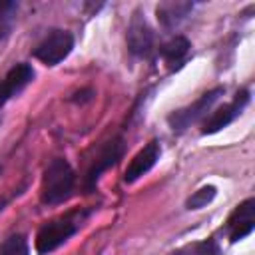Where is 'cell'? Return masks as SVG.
<instances>
[{"label": "cell", "mask_w": 255, "mask_h": 255, "mask_svg": "<svg viewBox=\"0 0 255 255\" xmlns=\"http://www.w3.org/2000/svg\"><path fill=\"white\" fill-rule=\"evenodd\" d=\"M86 217H88V211H70L52 221H46L36 233V251L40 255H48L60 245H64L72 235L78 233Z\"/></svg>", "instance_id": "cell-1"}, {"label": "cell", "mask_w": 255, "mask_h": 255, "mask_svg": "<svg viewBox=\"0 0 255 255\" xmlns=\"http://www.w3.org/2000/svg\"><path fill=\"white\" fill-rule=\"evenodd\" d=\"M74 181H76V175H74L72 165L62 157L52 159L48 163V167L44 171V179H42V189H40L42 203L58 205V203L66 201L72 195Z\"/></svg>", "instance_id": "cell-2"}, {"label": "cell", "mask_w": 255, "mask_h": 255, "mask_svg": "<svg viewBox=\"0 0 255 255\" xmlns=\"http://www.w3.org/2000/svg\"><path fill=\"white\" fill-rule=\"evenodd\" d=\"M221 96H223V88H213V90L205 92L203 96H199L193 104L171 112L169 118H167L169 128H171L173 131H183V129L189 128L193 122H197L201 116H205V114L211 110V106H213Z\"/></svg>", "instance_id": "cell-3"}, {"label": "cell", "mask_w": 255, "mask_h": 255, "mask_svg": "<svg viewBox=\"0 0 255 255\" xmlns=\"http://www.w3.org/2000/svg\"><path fill=\"white\" fill-rule=\"evenodd\" d=\"M74 48V36L68 30H50L46 38L34 48V56L46 66H56L68 58Z\"/></svg>", "instance_id": "cell-4"}, {"label": "cell", "mask_w": 255, "mask_h": 255, "mask_svg": "<svg viewBox=\"0 0 255 255\" xmlns=\"http://www.w3.org/2000/svg\"><path fill=\"white\" fill-rule=\"evenodd\" d=\"M128 48L133 56L147 58L153 50V30L141 10H135L128 26Z\"/></svg>", "instance_id": "cell-5"}, {"label": "cell", "mask_w": 255, "mask_h": 255, "mask_svg": "<svg viewBox=\"0 0 255 255\" xmlns=\"http://www.w3.org/2000/svg\"><path fill=\"white\" fill-rule=\"evenodd\" d=\"M253 227H255V199L249 197L231 211L225 223V233L231 243H237L245 239L253 231Z\"/></svg>", "instance_id": "cell-6"}, {"label": "cell", "mask_w": 255, "mask_h": 255, "mask_svg": "<svg viewBox=\"0 0 255 255\" xmlns=\"http://www.w3.org/2000/svg\"><path fill=\"white\" fill-rule=\"evenodd\" d=\"M247 104H249V92H247V90L237 92V96H235L229 104L221 106L219 110H215V112L205 120L201 133H203V135H207V133H217L219 129L227 128V126L243 112V108H245Z\"/></svg>", "instance_id": "cell-7"}, {"label": "cell", "mask_w": 255, "mask_h": 255, "mask_svg": "<svg viewBox=\"0 0 255 255\" xmlns=\"http://www.w3.org/2000/svg\"><path fill=\"white\" fill-rule=\"evenodd\" d=\"M159 155H161V147H159V143H157L155 139L149 141V143H145V145L131 157V161L128 163L126 173H124V181H126V183L137 181L141 175H145V173L157 163Z\"/></svg>", "instance_id": "cell-8"}, {"label": "cell", "mask_w": 255, "mask_h": 255, "mask_svg": "<svg viewBox=\"0 0 255 255\" xmlns=\"http://www.w3.org/2000/svg\"><path fill=\"white\" fill-rule=\"evenodd\" d=\"M32 78H34V70H32L30 64L20 62V64L12 66V68L6 72V76L0 80V108H2L10 98H14L18 92H22V90L32 82Z\"/></svg>", "instance_id": "cell-9"}, {"label": "cell", "mask_w": 255, "mask_h": 255, "mask_svg": "<svg viewBox=\"0 0 255 255\" xmlns=\"http://www.w3.org/2000/svg\"><path fill=\"white\" fill-rule=\"evenodd\" d=\"M122 153H124V141H122V137H116V139L108 141V143L104 145V149L100 151L98 159L94 161V165L90 167L88 175H86V187H88V189H94V185L98 183L100 175H102L108 167L116 165L118 159L122 157Z\"/></svg>", "instance_id": "cell-10"}, {"label": "cell", "mask_w": 255, "mask_h": 255, "mask_svg": "<svg viewBox=\"0 0 255 255\" xmlns=\"http://www.w3.org/2000/svg\"><path fill=\"white\" fill-rule=\"evenodd\" d=\"M193 10V2H181V0H167V2H161L157 4L155 8V14H157V20L163 28H175L179 26L185 16Z\"/></svg>", "instance_id": "cell-11"}, {"label": "cell", "mask_w": 255, "mask_h": 255, "mask_svg": "<svg viewBox=\"0 0 255 255\" xmlns=\"http://www.w3.org/2000/svg\"><path fill=\"white\" fill-rule=\"evenodd\" d=\"M189 48H191V44L185 36H173L171 40H167L159 48V54H161V58H163V62L167 64L169 70H177L185 62V58L189 54Z\"/></svg>", "instance_id": "cell-12"}, {"label": "cell", "mask_w": 255, "mask_h": 255, "mask_svg": "<svg viewBox=\"0 0 255 255\" xmlns=\"http://www.w3.org/2000/svg\"><path fill=\"white\" fill-rule=\"evenodd\" d=\"M16 12H18V2H10V0L0 2V40H4L12 32L16 22Z\"/></svg>", "instance_id": "cell-13"}, {"label": "cell", "mask_w": 255, "mask_h": 255, "mask_svg": "<svg viewBox=\"0 0 255 255\" xmlns=\"http://www.w3.org/2000/svg\"><path fill=\"white\" fill-rule=\"evenodd\" d=\"M169 255H221V251L213 239H205V241L189 243V245H185V247H181Z\"/></svg>", "instance_id": "cell-14"}, {"label": "cell", "mask_w": 255, "mask_h": 255, "mask_svg": "<svg viewBox=\"0 0 255 255\" xmlns=\"http://www.w3.org/2000/svg\"><path fill=\"white\" fill-rule=\"evenodd\" d=\"M215 195H217V187H215V185H203V187H199L197 191H193V193L187 197L185 207H187V209H201V207H205L207 203H211Z\"/></svg>", "instance_id": "cell-15"}, {"label": "cell", "mask_w": 255, "mask_h": 255, "mask_svg": "<svg viewBox=\"0 0 255 255\" xmlns=\"http://www.w3.org/2000/svg\"><path fill=\"white\" fill-rule=\"evenodd\" d=\"M0 255H30L26 237L22 233H16L4 239V243L0 245Z\"/></svg>", "instance_id": "cell-16"}, {"label": "cell", "mask_w": 255, "mask_h": 255, "mask_svg": "<svg viewBox=\"0 0 255 255\" xmlns=\"http://www.w3.org/2000/svg\"><path fill=\"white\" fill-rule=\"evenodd\" d=\"M4 205H6V201H2V199H0V211L4 209Z\"/></svg>", "instance_id": "cell-17"}]
</instances>
